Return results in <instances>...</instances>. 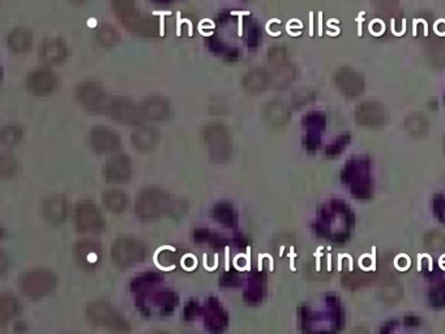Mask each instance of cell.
Returning a JSON list of instances; mask_svg holds the SVG:
<instances>
[{
  "label": "cell",
  "mask_w": 445,
  "mask_h": 334,
  "mask_svg": "<svg viewBox=\"0 0 445 334\" xmlns=\"http://www.w3.org/2000/svg\"><path fill=\"white\" fill-rule=\"evenodd\" d=\"M174 209L171 196L162 188H145L136 199L135 213L144 222H153Z\"/></svg>",
  "instance_id": "1"
},
{
  "label": "cell",
  "mask_w": 445,
  "mask_h": 334,
  "mask_svg": "<svg viewBox=\"0 0 445 334\" xmlns=\"http://www.w3.org/2000/svg\"><path fill=\"white\" fill-rule=\"evenodd\" d=\"M114 13L124 27L133 35L141 37H154L158 33L156 20L140 13L135 0H111Z\"/></svg>",
  "instance_id": "2"
},
{
  "label": "cell",
  "mask_w": 445,
  "mask_h": 334,
  "mask_svg": "<svg viewBox=\"0 0 445 334\" xmlns=\"http://www.w3.org/2000/svg\"><path fill=\"white\" fill-rule=\"evenodd\" d=\"M85 312L89 323L97 328L118 333L130 330V323L107 302H90Z\"/></svg>",
  "instance_id": "3"
},
{
  "label": "cell",
  "mask_w": 445,
  "mask_h": 334,
  "mask_svg": "<svg viewBox=\"0 0 445 334\" xmlns=\"http://www.w3.org/2000/svg\"><path fill=\"white\" fill-rule=\"evenodd\" d=\"M202 141L213 162L224 163L233 156L230 132L222 123H210L202 131Z\"/></svg>",
  "instance_id": "4"
},
{
  "label": "cell",
  "mask_w": 445,
  "mask_h": 334,
  "mask_svg": "<svg viewBox=\"0 0 445 334\" xmlns=\"http://www.w3.org/2000/svg\"><path fill=\"white\" fill-rule=\"evenodd\" d=\"M75 97L81 107L93 114L109 113L113 98L106 89L95 81H84L75 89Z\"/></svg>",
  "instance_id": "5"
},
{
  "label": "cell",
  "mask_w": 445,
  "mask_h": 334,
  "mask_svg": "<svg viewBox=\"0 0 445 334\" xmlns=\"http://www.w3.org/2000/svg\"><path fill=\"white\" fill-rule=\"evenodd\" d=\"M56 276L47 269H33L20 278V290L29 299H42L56 287Z\"/></svg>",
  "instance_id": "6"
},
{
  "label": "cell",
  "mask_w": 445,
  "mask_h": 334,
  "mask_svg": "<svg viewBox=\"0 0 445 334\" xmlns=\"http://www.w3.org/2000/svg\"><path fill=\"white\" fill-rule=\"evenodd\" d=\"M147 247L136 237H119L111 246V260L119 268H132L142 263Z\"/></svg>",
  "instance_id": "7"
},
{
  "label": "cell",
  "mask_w": 445,
  "mask_h": 334,
  "mask_svg": "<svg viewBox=\"0 0 445 334\" xmlns=\"http://www.w3.org/2000/svg\"><path fill=\"white\" fill-rule=\"evenodd\" d=\"M179 298L174 291L150 290L144 294H140L139 306L145 315H158V316H169L175 311L178 306Z\"/></svg>",
  "instance_id": "8"
},
{
  "label": "cell",
  "mask_w": 445,
  "mask_h": 334,
  "mask_svg": "<svg viewBox=\"0 0 445 334\" xmlns=\"http://www.w3.org/2000/svg\"><path fill=\"white\" fill-rule=\"evenodd\" d=\"M75 223L80 233L95 234L105 229V218L93 202H81L75 211Z\"/></svg>",
  "instance_id": "9"
},
{
  "label": "cell",
  "mask_w": 445,
  "mask_h": 334,
  "mask_svg": "<svg viewBox=\"0 0 445 334\" xmlns=\"http://www.w3.org/2000/svg\"><path fill=\"white\" fill-rule=\"evenodd\" d=\"M109 114L111 115L114 120L121 122L123 124H131V125H140L145 120L141 114L140 106L135 105L128 98H113L111 105L109 109Z\"/></svg>",
  "instance_id": "10"
},
{
  "label": "cell",
  "mask_w": 445,
  "mask_h": 334,
  "mask_svg": "<svg viewBox=\"0 0 445 334\" xmlns=\"http://www.w3.org/2000/svg\"><path fill=\"white\" fill-rule=\"evenodd\" d=\"M202 316L205 329L210 334H224L228 326V316L226 311L221 306L216 298H210L207 300L205 306L202 308Z\"/></svg>",
  "instance_id": "11"
},
{
  "label": "cell",
  "mask_w": 445,
  "mask_h": 334,
  "mask_svg": "<svg viewBox=\"0 0 445 334\" xmlns=\"http://www.w3.org/2000/svg\"><path fill=\"white\" fill-rule=\"evenodd\" d=\"M58 78L47 68H37L28 75L27 85L35 96H49L58 88Z\"/></svg>",
  "instance_id": "12"
},
{
  "label": "cell",
  "mask_w": 445,
  "mask_h": 334,
  "mask_svg": "<svg viewBox=\"0 0 445 334\" xmlns=\"http://www.w3.org/2000/svg\"><path fill=\"white\" fill-rule=\"evenodd\" d=\"M105 179L111 185H124L127 183L132 175L131 159L128 156L119 154L114 156L106 162L104 168Z\"/></svg>",
  "instance_id": "13"
},
{
  "label": "cell",
  "mask_w": 445,
  "mask_h": 334,
  "mask_svg": "<svg viewBox=\"0 0 445 334\" xmlns=\"http://www.w3.org/2000/svg\"><path fill=\"white\" fill-rule=\"evenodd\" d=\"M75 257L81 268L92 271L101 264L102 248L98 242L84 239L75 247Z\"/></svg>",
  "instance_id": "14"
},
{
  "label": "cell",
  "mask_w": 445,
  "mask_h": 334,
  "mask_svg": "<svg viewBox=\"0 0 445 334\" xmlns=\"http://www.w3.org/2000/svg\"><path fill=\"white\" fill-rule=\"evenodd\" d=\"M92 148L99 154H110L121 148L119 135L106 127H96L90 133Z\"/></svg>",
  "instance_id": "15"
},
{
  "label": "cell",
  "mask_w": 445,
  "mask_h": 334,
  "mask_svg": "<svg viewBox=\"0 0 445 334\" xmlns=\"http://www.w3.org/2000/svg\"><path fill=\"white\" fill-rule=\"evenodd\" d=\"M140 110L144 119L153 122L166 120L171 114V106L169 99L161 96H150L145 98L140 105Z\"/></svg>",
  "instance_id": "16"
},
{
  "label": "cell",
  "mask_w": 445,
  "mask_h": 334,
  "mask_svg": "<svg viewBox=\"0 0 445 334\" xmlns=\"http://www.w3.org/2000/svg\"><path fill=\"white\" fill-rule=\"evenodd\" d=\"M68 49L66 42L61 38H47L39 46L38 56L49 66H58L66 61Z\"/></svg>",
  "instance_id": "17"
},
{
  "label": "cell",
  "mask_w": 445,
  "mask_h": 334,
  "mask_svg": "<svg viewBox=\"0 0 445 334\" xmlns=\"http://www.w3.org/2000/svg\"><path fill=\"white\" fill-rule=\"evenodd\" d=\"M44 220L53 226H59L67 220L68 204L64 196L54 194L44 202L42 206Z\"/></svg>",
  "instance_id": "18"
},
{
  "label": "cell",
  "mask_w": 445,
  "mask_h": 334,
  "mask_svg": "<svg viewBox=\"0 0 445 334\" xmlns=\"http://www.w3.org/2000/svg\"><path fill=\"white\" fill-rule=\"evenodd\" d=\"M159 141V132L154 127L140 124L136 125L131 133L132 147L140 151H149L154 149Z\"/></svg>",
  "instance_id": "19"
},
{
  "label": "cell",
  "mask_w": 445,
  "mask_h": 334,
  "mask_svg": "<svg viewBox=\"0 0 445 334\" xmlns=\"http://www.w3.org/2000/svg\"><path fill=\"white\" fill-rule=\"evenodd\" d=\"M269 80H271L269 75L265 70L256 68L245 73L242 79V87L247 93L256 94L267 89V87L269 85Z\"/></svg>",
  "instance_id": "20"
},
{
  "label": "cell",
  "mask_w": 445,
  "mask_h": 334,
  "mask_svg": "<svg viewBox=\"0 0 445 334\" xmlns=\"http://www.w3.org/2000/svg\"><path fill=\"white\" fill-rule=\"evenodd\" d=\"M7 44L13 53L25 54L33 44V35L25 27H16L9 33Z\"/></svg>",
  "instance_id": "21"
},
{
  "label": "cell",
  "mask_w": 445,
  "mask_h": 334,
  "mask_svg": "<svg viewBox=\"0 0 445 334\" xmlns=\"http://www.w3.org/2000/svg\"><path fill=\"white\" fill-rule=\"evenodd\" d=\"M102 202L106 211L119 214L127 209L128 205V194L123 192L121 190H109L102 194Z\"/></svg>",
  "instance_id": "22"
},
{
  "label": "cell",
  "mask_w": 445,
  "mask_h": 334,
  "mask_svg": "<svg viewBox=\"0 0 445 334\" xmlns=\"http://www.w3.org/2000/svg\"><path fill=\"white\" fill-rule=\"evenodd\" d=\"M162 281H164V276L161 273H144L132 280L131 289L138 294H144V292L153 290L158 283Z\"/></svg>",
  "instance_id": "23"
},
{
  "label": "cell",
  "mask_w": 445,
  "mask_h": 334,
  "mask_svg": "<svg viewBox=\"0 0 445 334\" xmlns=\"http://www.w3.org/2000/svg\"><path fill=\"white\" fill-rule=\"evenodd\" d=\"M264 280L260 273H253L248 280V286L245 291V300L248 304H256L262 299Z\"/></svg>",
  "instance_id": "24"
},
{
  "label": "cell",
  "mask_w": 445,
  "mask_h": 334,
  "mask_svg": "<svg viewBox=\"0 0 445 334\" xmlns=\"http://www.w3.org/2000/svg\"><path fill=\"white\" fill-rule=\"evenodd\" d=\"M213 217H214V220L226 228H236V223H238L236 211H234L233 205H230L228 202L217 204L213 209Z\"/></svg>",
  "instance_id": "25"
},
{
  "label": "cell",
  "mask_w": 445,
  "mask_h": 334,
  "mask_svg": "<svg viewBox=\"0 0 445 334\" xmlns=\"http://www.w3.org/2000/svg\"><path fill=\"white\" fill-rule=\"evenodd\" d=\"M20 311V303L18 298L11 294H3L0 297V320L1 323H7L16 316Z\"/></svg>",
  "instance_id": "26"
},
{
  "label": "cell",
  "mask_w": 445,
  "mask_h": 334,
  "mask_svg": "<svg viewBox=\"0 0 445 334\" xmlns=\"http://www.w3.org/2000/svg\"><path fill=\"white\" fill-rule=\"evenodd\" d=\"M96 39L97 42L104 47H113L115 44H119L121 35L113 25L102 24L97 29Z\"/></svg>",
  "instance_id": "27"
},
{
  "label": "cell",
  "mask_w": 445,
  "mask_h": 334,
  "mask_svg": "<svg viewBox=\"0 0 445 334\" xmlns=\"http://www.w3.org/2000/svg\"><path fill=\"white\" fill-rule=\"evenodd\" d=\"M264 118L267 119L268 123L273 125L284 123V120L286 119V111H285L284 104H279V102L268 104L264 109Z\"/></svg>",
  "instance_id": "28"
},
{
  "label": "cell",
  "mask_w": 445,
  "mask_h": 334,
  "mask_svg": "<svg viewBox=\"0 0 445 334\" xmlns=\"http://www.w3.org/2000/svg\"><path fill=\"white\" fill-rule=\"evenodd\" d=\"M23 128L18 124H7L0 133L1 142L7 147H15L23 140Z\"/></svg>",
  "instance_id": "29"
},
{
  "label": "cell",
  "mask_w": 445,
  "mask_h": 334,
  "mask_svg": "<svg viewBox=\"0 0 445 334\" xmlns=\"http://www.w3.org/2000/svg\"><path fill=\"white\" fill-rule=\"evenodd\" d=\"M193 240L197 245H208V246L212 247L221 246V237H219V235L207 229L195 230Z\"/></svg>",
  "instance_id": "30"
},
{
  "label": "cell",
  "mask_w": 445,
  "mask_h": 334,
  "mask_svg": "<svg viewBox=\"0 0 445 334\" xmlns=\"http://www.w3.org/2000/svg\"><path fill=\"white\" fill-rule=\"evenodd\" d=\"M16 170H18L16 159L9 154L1 156V159H0V175L3 176L4 179H7V178L15 175Z\"/></svg>",
  "instance_id": "31"
},
{
  "label": "cell",
  "mask_w": 445,
  "mask_h": 334,
  "mask_svg": "<svg viewBox=\"0 0 445 334\" xmlns=\"http://www.w3.org/2000/svg\"><path fill=\"white\" fill-rule=\"evenodd\" d=\"M426 245H427L428 248H431V249H434V251H437V252H444L445 235L439 234V233L431 234V235H428L427 239H426Z\"/></svg>",
  "instance_id": "32"
},
{
  "label": "cell",
  "mask_w": 445,
  "mask_h": 334,
  "mask_svg": "<svg viewBox=\"0 0 445 334\" xmlns=\"http://www.w3.org/2000/svg\"><path fill=\"white\" fill-rule=\"evenodd\" d=\"M219 283L221 286H225V287H234L240 283V277L236 271H227L226 273L222 274Z\"/></svg>",
  "instance_id": "33"
},
{
  "label": "cell",
  "mask_w": 445,
  "mask_h": 334,
  "mask_svg": "<svg viewBox=\"0 0 445 334\" xmlns=\"http://www.w3.org/2000/svg\"><path fill=\"white\" fill-rule=\"evenodd\" d=\"M199 312H200V307H199L195 302H190V303L185 306V311H184L185 320H193L195 317H197L200 315Z\"/></svg>",
  "instance_id": "34"
},
{
  "label": "cell",
  "mask_w": 445,
  "mask_h": 334,
  "mask_svg": "<svg viewBox=\"0 0 445 334\" xmlns=\"http://www.w3.org/2000/svg\"><path fill=\"white\" fill-rule=\"evenodd\" d=\"M158 260H159V264L164 265V266H170V265L174 264L175 256L171 251H164L158 256Z\"/></svg>",
  "instance_id": "35"
},
{
  "label": "cell",
  "mask_w": 445,
  "mask_h": 334,
  "mask_svg": "<svg viewBox=\"0 0 445 334\" xmlns=\"http://www.w3.org/2000/svg\"><path fill=\"white\" fill-rule=\"evenodd\" d=\"M351 334H367V332L365 329H360V328H358V329H355V330H354V332Z\"/></svg>",
  "instance_id": "36"
},
{
  "label": "cell",
  "mask_w": 445,
  "mask_h": 334,
  "mask_svg": "<svg viewBox=\"0 0 445 334\" xmlns=\"http://www.w3.org/2000/svg\"><path fill=\"white\" fill-rule=\"evenodd\" d=\"M71 3H75V4H79V3H84L87 0H70Z\"/></svg>",
  "instance_id": "37"
},
{
  "label": "cell",
  "mask_w": 445,
  "mask_h": 334,
  "mask_svg": "<svg viewBox=\"0 0 445 334\" xmlns=\"http://www.w3.org/2000/svg\"><path fill=\"white\" fill-rule=\"evenodd\" d=\"M157 334H164V333H157Z\"/></svg>",
  "instance_id": "38"
}]
</instances>
